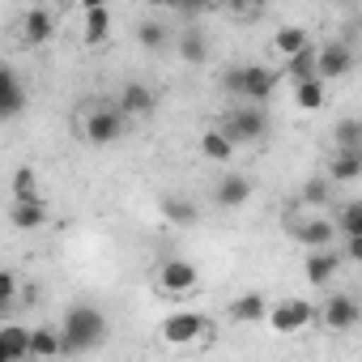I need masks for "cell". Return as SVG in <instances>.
Returning <instances> with one entry per match:
<instances>
[{
    "label": "cell",
    "mask_w": 362,
    "mask_h": 362,
    "mask_svg": "<svg viewBox=\"0 0 362 362\" xmlns=\"http://www.w3.org/2000/svg\"><path fill=\"white\" fill-rule=\"evenodd\" d=\"M107 315L98 311V307H90V303H77V307H69L64 311V324H60V332H64V354H90V349H98L103 341H107Z\"/></svg>",
    "instance_id": "6da1fadb"
},
{
    "label": "cell",
    "mask_w": 362,
    "mask_h": 362,
    "mask_svg": "<svg viewBox=\"0 0 362 362\" xmlns=\"http://www.w3.org/2000/svg\"><path fill=\"white\" fill-rule=\"evenodd\" d=\"M286 77H290V81H307V77H320V47L311 43V47H303L298 56H290V60H286Z\"/></svg>",
    "instance_id": "4316f807"
},
{
    "label": "cell",
    "mask_w": 362,
    "mask_h": 362,
    "mask_svg": "<svg viewBox=\"0 0 362 362\" xmlns=\"http://www.w3.org/2000/svg\"><path fill=\"white\" fill-rule=\"evenodd\" d=\"M81 5H86V9H98V5H107V0H81Z\"/></svg>",
    "instance_id": "8d00e7d4"
},
{
    "label": "cell",
    "mask_w": 362,
    "mask_h": 362,
    "mask_svg": "<svg viewBox=\"0 0 362 362\" xmlns=\"http://www.w3.org/2000/svg\"><path fill=\"white\" fill-rule=\"evenodd\" d=\"M239 149L243 145H256L264 132H269V115H264V103H239V107H230L226 115H222V124H218Z\"/></svg>",
    "instance_id": "5b68a950"
},
{
    "label": "cell",
    "mask_w": 362,
    "mask_h": 362,
    "mask_svg": "<svg viewBox=\"0 0 362 362\" xmlns=\"http://www.w3.org/2000/svg\"><path fill=\"white\" fill-rule=\"evenodd\" d=\"M298 201L303 205H324L328 201V179H307V184L298 188Z\"/></svg>",
    "instance_id": "1f68e13d"
},
{
    "label": "cell",
    "mask_w": 362,
    "mask_h": 362,
    "mask_svg": "<svg viewBox=\"0 0 362 362\" xmlns=\"http://www.w3.org/2000/svg\"><path fill=\"white\" fill-rule=\"evenodd\" d=\"M337 230H341V239H349V235H362V201H349V205H341V214H337Z\"/></svg>",
    "instance_id": "f546056e"
},
{
    "label": "cell",
    "mask_w": 362,
    "mask_h": 362,
    "mask_svg": "<svg viewBox=\"0 0 362 362\" xmlns=\"http://www.w3.org/2000/svg\"><path fill=\"white\" fill-rule=\"evenodd\" d=\"M328 179L332 184H354V179H362V145H337V153L328 158Z\"/></svg>",
    "instance_id": "8fae6325"
},
{
    "label": "cell",
    "mask_w": 362,
    "mask_h": 362,
    "mask_svg": "<svg viewBox=\"0 0 362 362\" xmlns=\"http://www.w3.org/2000/svg\"><path fill=\"white\" fill-rule=\"evenodd\" d=\"M175 9H179V13H205L209 0H175Z\"/></svg>",
    "instance_id": "e575fe53"
},
{
    "label": "cell",
    "mask_w": 362,
    "mask_h": 362,
    "mask_svg": "<svg viewBox=\"0 0 362 362\" xmlns=\"http://www.w3.org/2000/svg\"><path fill=\"white\" fill-rule=\"evenodd\" d=\"M324 103H328V81H324V77L294 81V107H298V111H320Z\"/></svg>",
    "instance_id": "44dd1931"
},
{
    "label": "cell",
    "mask_w": 362,
    "mask_h": 362,
    "mask_svg": "<svg viewBox=\"0 0 362 362\" xmlns=\"http://www.w3.org/2000/svg\"><path fill=\"white\" fill-rule=\"evenodd\" d=\"M153 281H158V294L162 298H192V290L201 286V269L192 260L170 256V260H162V269H158Z\"/></svg>",
    "instance_id": "52a82bcc"
},
{
    "label": "cell",
    "mask_w": 362,
    "mask_h": 362,
    "mask_svg": "<svg viewBox=\"0 0 362 362\" xmlns=\"http://www.w3.org/2000/svg\"><path fill=\"white\" fill-rule=\"evenodd\" d=\"M26 111V86L18 77V69L0 73V119H18Z\"/></svg>",
    "instance_id": "7c38bea8"
},
{
    "label": "cell",
    "mask_w": 362,
    "mask_h": 362,
    "mask_svg": "<svg viewBox=\"0 0 362 362\" xmlns=\"http://www.w3.org/2000/svg\"><path fill=\"white\" fill-rule=\"evenodd\" d=\"M226 5H230V9H243V5H247V0H226Z\"/></svg>",
    "instance_id": "74e56055"
},
{
    "label": "cell",
    "mask_w": 362,
    "mask_h": 362,
    "mask_svg": "<svg viewBox=\"0 0 362 362\" xmlns=\"http://www.w3.org/2000/svg\"><path fill=\"white\" fill-rule=\"evenodd\" d=\"M145 5H153V9H175V0H145Z\"/></svg>",
    "instance_id": "d590c367"
},
{
    "label": "cell",
    "mask_w": 362,
    "mask_h": 362,
    "mask_svg": "<svg viewBox=\"0 0 362 362\" xmlns=\"http://www.w3.org/2000/svg\"><path fill=\"white\" fill-rule=\"evenodd\" d=\"M341 252H345V260H358V264H362V235H349Z\"/></svg>",
    "instance_id": "836d02e7"
},
{
    "label": "cell",
    "mask_w": 362,
    "mask_h": 362,
    "mask_svg": "<svg viewBox=\"0 0 362 362\" xmlns=\"http://www.w3.org/2000/svg\"><path fill=\"white\" fill-rule=\"evenodd\" d=\"M337 235L341 230L328 218H298V222H290V239H298L303 247H328Z\"/></svg>",
    "instance_id": "30bf717a"
},
{
    "label": "cell",
    "mask_w": 362,
    "mask_h": 362,
    "mask_svg": "<svg viewBox=\"0 0 362 362\" xmlns=\"http://www.w3.org/2000/svg\"><path fill=\"white\" fill-rule=\"evenodd\" d=\"M269 324H273L277 337H298V332H307L311 324H320V311H315L307 298H281V303L269 307Z\"/></svg>",
    "instance_id": "8992f818"
},
{
    "label": "cell",
    "mask_w": 362,
    "mask_h": 362,
    "mask_svg": "<svg viewBox=\"0 0 362 362\" xmlns=\"http://www.w3.org/2000/svg\"><path fill=\"white\" fill-rule=\"evenodd\" d=\"M332 141H337V145H362V119H354V115L337 119V128H332Z\"/></svg>",
    "instance_id": "4dcf8cb0"
},
{
    "label": "cell",
    "mask_w": 362,
    "mask_h": 362,
    "mask_svg": "<svg viewBox=\"0 0 362 362\" xmlns=\"http://www.w3.org/2000/svg\"><path fill=\"white\" fill-rule=\"evenodd\" d=\"M64 332L60 328H30V358H60Z\"/></svg>",
    "instance_id": "cb8c5ba5"
},
{
    "label": "cell",
    "mask_w": 362,
    "mask_h": 362,
    "mask_svg": "<svg viewBox=\"0 0 362 362\" xmlns=\"http://www.w3.org/2000/svg\"><path fill=\"white\" fill-rule=\"evenodd\" d=\"M30 358V328L5 324L0 328V362H26Z\"/></svg>",
    "instance_id": "ac0fdd59"
},
{
    "label": "cell",
    "mask_w": 362,
    "mask_h": 362,
    "mask_svg": "<svg viewBox=\"0 0 362 362\" xmlns=\"http://www.w3.org/2000/svg\"><path fill=\"white\" fill-rule=\"evenodd\" d=\"M9 226H13V230H43V226H47V205H43V201H13Z\"/></svg>",
    "instance_id": "ffe728a7"
},
{
    "label": "cell",
    "mask_w": 362,
    "mask_h": 362,
    "mask_svg": "<svg viewBox=\"0 0 362 362\" xmlns=\"http://www.w3.org/2000/svg\"><path fill=\"white\" fill-rule=\"evenodd\" d=\"M341 264H345V252H337L332 243L328 247H307V260H303V277H307V286H315V290H324L337 273H341Z\"/></svg>",
    "instance_id": "ba28073f"
},
{
    "label": "cell",
    "mask_w": 362,
    "mask_h": 362,
    "mask_svg": "<svg viewBox=\"0 0 362 362\" xmlns=\"http://www.w3.org/2000/svg\"><path fill=\"white\" fill-rule=\"evenodd\" d=\"M56 35V18L47 9H30L22 18V47H47Z\"/></svg>",
    "instance_id": "5bb4252c"
},
{
    "label": "cell",
    "mask_w": 362,
    "mask_h": 362,
    "mask_svg": "<svg viewBox=\"0 0 362 362\" xmlns=\"http://www.w3.org/2000/svg\"><path fill=\"white\" fill-rule=\"evenodd\" d=\"M128 128V115L119 107H107V103H90L81 115H77V132L90 141V145H115Z\"/></svg>",
    "instance_id": "277c9868"
},
{
    "label": "cell",
    "mask_w": 362,
    "mask_h": 362,
    "mask_svg": "<svg viewBox=\"0 0 362 362\" xmlns=\"http://www.w3.org/2000/svg\"><path fill=\"white\" fill-rule=\"evenodd\" d=\"M107 35H111V9H107V5L86 9V22H81V43H86V47H98Z\"/></svg>",
    "instance_id": "7402d4cb"
},
{
    "label": "cell",
    "mask_w": 362,
    "mask_h": 362,
    "mask_svg": "<svg viewBox=\"0 0 362 362\" xmlns=\"http://www.w3.org/2000/svg\"><path fill=\"white\" fill-rule=\"evenodd\" d=\"M13 201H39L35 166H18V175H13Z\"/></svg>",
    "instance_id": "f1b7e54d"
},
{
    "label": "cell",
    "mask_w": 362,
    "mask_h": 362,
    "mask_svg": "<svg viewBox=\"0 0 362 362\" xmlns=\"http://www.w3.org/2000/svg\"><path fill=\"white\" fill-rule=\"evenodd\" d=\"M209 328H214V320L201 311H175L158 324V337L170 349H192V345H209V337H214Z\"/></svg>",
    "instance_id": "3957f363"
},
{
    "label": "cell",
    "mask_w": 362,
    "mask_h": 362,
    "mask_svg": "<svg viewBox=\"0 0 362 362\" xmlns=\"http://www.w3.org/2000/svg\"><path fill=\"white\" fill-rule=\"evenodd\" d=\"M136 43H141L145 52H162V47L170 43V30H166L162 22H141V26H136Z\"/></svg>",
    "instance_id": "83f0119b"
},
{
    "label": "cell",
    "mask_w": 362,
    "mask_h": 362,
    "mask_svg": "<svg viewBox=\"0 0 362 362\" xmlns=\"http://www.w3.org/2000/svg\"><path fill=\"white\" fill-rule=\"evenodd\" d=\"M162 218H166L170 226H197V222H201V209H197L192 197L170 192V197H162Z\"/></svg>",
    "instance_id": "e0dca14e"
},
{
    "label": "cell",
    "mask_w": 362,
    "mask_h": 362,
    "mask_svg": "<svg viewBox=\"0 0 362 362\" xmlns=\"http://www.w3.org/2000/svg\"><path fill=\"white\" fill-rule=\"evenodd\" d=\"M222 90L235 98H247V103H269L277 90V73L264 64H230L222 73Z\"/></svg>",
    "instance_id": "7a4b0ae2"
},
{
    "label": "cell",
    "mask_w": 362,
    "mask_h": 362,
    "mask_svg": "<svg viewBox=\"0 0 362 362\" xmlns=\"http://www.w3.org/2000/svg\"><path fill=\"white\" fill-rule=\"evenodd\" d=\"M13 303H18V273L5 269V273H0V311H9Z\"/></svg>",
    "instance_id": "d6a6232c"
},
{
    "label": "cell",
    "mask_w": 362,
    "mask_h": 362,
    "mask_svg": "<svg viewBox=\"0 0 362 362\" xmlns=\"http://www.w3.org/2000/svg\"><path fill=\"white\" fill-rule=\"evenodd\" d=\"M153 107H158V98H153V90H149V86L128 81V86L119 90V111H124L128 119H145V115H153Z\"/></svg>",
    "instance_id": "9a60e30c"
},
{
    "label": "cell",
    "mask_w": 362,
    "mask_h": 362,
    "mask_svg": "<svg viewBox=\"0 0 362 362\" xmlns=\"http://www.w3.org/2000/svg\"><path fill=\"white\" fill-rule=\"evenodd\" d=\"M354 69V52L345 47V43H324L320 47V77L324 81H337V77H345Z\"/></svg>",
    "instance_id": "2e32d148"
},
{
    "label": "cell",
    "mask_w": 362,
    "mask_h": 362,
    "mask_svg": "<svg viewBox=\"0 0 362 362\" xmlns=\"http://www.w3.org/2000/svg\"><path fill=\"white\" fill-rule=\"evenodd\" d=\"M230 320H235V324H260V320H269V298H264L260 290L239 294V298L230 303Z\"/></svg>",
    "instance_id": "d6986e66"
},
{
    "label": "cell",
    "mask_w": 362,
    "mask_h": 362,
    "mask_svg": "<svg viewBox=\"0 0 362 362\" xmlns=\"http://www.w3.org/2000/svg\"><path fill=\"white\" fill-rule=\"evenodd\" d=\"M303 47H311V39H307L303 26H277V30H273V52H277V56L290 60V56H298Z\"/></svg>",
    "instance_id": "484cf974"
},
{
    "label": "cell",
    "mask_w": 362,
    "mask_h": 362,
    "mask_svg": "<svg viewBox=\"0 0 362 362\" xmlns=\"http://www.w3.org/2000/svg\"><path fill=\"white\" fill-rule=\"evenodd\" d=\"M214 201H218V209H239V205H247L252 201V179L247 175H222L218 179V188H214Z\"/></svg>",
    "instance_id": "4fadbf2b"
},
{
    "label": "cell",
    "mask_w": 362,
    "mask_h": 362,
    "mask_svg": "<svg viewBox=\"0 0 362 362\" xmlns=\"http://www.w3.org/2000/svg\"><path fill=\"white\" fill-rule=\"evenodd\" d=\"M235 149H239V145H235L222 128H205V132H201V153H205L209 162H230Z\"/></svg>",
    "instance_id": "603a6c76"
},
{
    "label": "cell",
    "mask_w": 362,
    "mask_h": 362,
    "mask_svg": "<svg viewBox=\"0 0 362 362\" xmlns=\"http://www.w3.org/2000/svg\"><path fill=\"white\" fill-rule=\"evenodd\" d=\"M358 324H362V303L354 294H332L320 307V328H328V332H349Z\"/></svg>",
    "instance_id": "9c48e42d"
},
{
    "label": "cell",
    "mask_w": 362,
    "mask_h": 362,
    "mask_svg": "<svg viewBox=\"0 0 362 362\" xmlns=\"http://www.w3.org/2000/svg\"><path fill=\"white\" fill-rule=\"evenodd\" d=\"M175 52H179V60H184V64H205V56H209L205 30H184V35H179V43H175Z\"/></svg>",
    "instance_id": "d4e9b609"
}]
</instances>
